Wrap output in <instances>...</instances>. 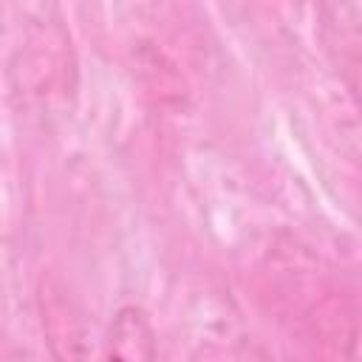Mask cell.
Returning <instances> with one entry per match:
<instances>
[{"mask_svg":"<svg viewBox=\"0 0 362 362\" xmlns=\"http://www.w3.org/2000/svg\"><path fill=\"white\" fill-rule=\"evenodd\" d=\"M102 362H158L156 331L141 305H119L107 322Z\"/></svg>","mask_w":362,"mask_h":362,"instance_id":"obj_1","label":"cell"},{"mask_svg":"<svg viewBox=\"0 0 362 362\" xmlns=\"http://www.w3.org/2000/svg\"><path fill=\"white\" fill-rule=\"evenodd\" d=\"M337 62H339V74H342V79H345L359 113H362V45H354V42L342 40Z\"/></svg>","mask_w":362,"mask_h":362,"instance_id":"obj_2","label":"cell"}]
</instances>
